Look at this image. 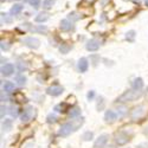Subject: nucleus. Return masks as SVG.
<instances>
[{
  "instance_id": "f257e3e1",
  "label": "nucleus",
  "mask_w": 148,
  "mask_h": 148,
  "mask_svg": "<svg viewBox=\"0 0 148 148\" xmlns=\"http://www.w3.org/2000/svg\"><path fill=\"white\" fill-rule=\"evenodd\" d=\"M141 96H142V92L140 90H135V89L128 90L117 98V102H133V101H136Z\"/></svg>"
},
{
  "instance_id": "f03ea898",
  "label": "nucleus",
  "mask_w": 148,
  "mask_h": 148,
  "mask_svg": "<svg viewBox=\"0 0 148 148\" xmlns=\"http://www.w3.org/2000/svg\"><path fill=\"white\" fill-rule=\"evenodd\" d=\"M21 43L23 44H25L26 46L31 47V49H37V47H39V39H37V38H33V37H26V38H23L21 39Z\"/></svg>"
},
{
  "instance_id": "7ed1b4c3",
  "label": "nucleus",
  "mask_w": 148,
  "mask_h": 148,
  "mask_svg": "<svg viewBox=\"0 0 148 148\" xmlns=\"http://www.w3.org/2000/svg\"><path fill=\"white\" fill-rule=\"evenodd\" d=\"M73 130H75V128H73L71 123H64V125H62V127L59 128V135L60 136H68Z\"/></svg>"
},
{
  "instance_id": "20e7f679",
  "label": "nucleus",
  "mask_w": 148,
  "mask_h": 148,
  "mask_svg": "<svg viewBox=\"0 0 148 148\" xmlns=\"http://www.w3.org/2000/svg\"><path fill=\"white\" fill-rule=\"evenodd\" d=\"M128 141H129V138H128V135H127L126 133L120 132V133H116V134H115V142H116L119 146L126 145Z\"/></svg>"
},
{
  "instance_id": "39448f33",
  "label": "nucleus",
  "mask_w": 148,
  "mask_h": 148,
  "mask_svg": "<svg viewBox=\"0 0 148 148\" xmlns=\"http://www.w3.org/2000/svg\"><path fill=\"white\" fill-rule=\"evenodd\" d=\"M64 91V88L60 87V85H51L46 89V92L47 95H51V96H59L62 95Z\"/></svg>"
},
{
  "instance_id": "423d86ee",
  "label": "nucleus",
  "mask_w": 148,
  "mask_h": 148,
  "mask_svg": "<svg viewBox=\"0 0 148 148\" xmlns=\"http://www.w3.org/2000/svg\"><path fill=\"white\" fill-rule=\"evenodd\" d=\"M108 139H109V136L107 134H103V135H101V136H98L96 139V141L94 142V148H103L107 145Z\"/></svg>"
},
{
  "instance_id": "0eeeda50",
  "label": "nucleus",
  "mask_w": 148,
  "mask_h": 148,
  "mask_svg": "<svg viewBox=\"0 0 148 148\" xmlns=\"http://www.w3.org/2000/svg\"><path fill=\"white\" fill-rule=\"evenodd\" d=\"M146 108H145V106H139V107H136V108H134V110L132 112V119L133 120H138V119H140L143 114H145V110Z\"/></svg>"
},
{
  "instance_id": "6e6552de",
  "label": "nucleus",
  "mask_w": 148,
  "mask_h": 148,
  "mask_svg": "<svg viewBox=\"0 0 148 148\" xmlns=\"http://www.w3.org/2000/svg\"><path fill=\"white\" fill-rule=\"evenodd\" d=\"M13 72H14V66H13V64L7 63V64H5V65L1 66V75H3V76L8 77V76H11Z\"/></svg>"
},
{
  "instance_id": "1a4fd4ad",
  "label": "nucleus",
  "mask_w": 148,
  "mask_h": 148,
  "mask_svg": "<svg viewBox=\"0 0 148 148\" xmlns=\"http://www.w3.org/2000/svg\"><path fill=\"white\" fill-rule=\"evenodd\" d=\"M85 46H87V50L89 51H97L98 47H100V42L96 39H90Z\"/></svg>"
},
{
  "instance_id": "9d476101",
  "label": "nucleus",
  "mask_w": 148,
  "mask_h": 148,
  "mask_svg": "<svg viewBox=\"0 0 148 148\" xmlns=\"http://www.w3.org/2000/svg\"><path fill=\"white\" fill-rule=\"evenodd\" d=\"M116 119H117V115L113 112V110H107V112H106V114H104V120H106V122L113 123Z\"/></svg>"
},
{
  "instance_id": "9b49d317",
  "label": "nucleus",
  "mask_w": 148,
  "mask_h": 148,
  "mask_svg": "<svg viewBox=\"0 0 148 148\" xmlns=\"http://www.w3.org/2000/svg\"><path fill=\"white\" fill-rule=\"evenodd\" d=\"M89 68V63H88V59L87 58H81L78 60V69L81 72H85Z\"/></svg>"
},
{
  "instance_id": "f8f14e48",
  "label": "nucleus",
  "mask_w": 148,
  "mask_h": 148,
  "mask_svg": "<svg viewBox=\"0 0 148 148\" xmlns=\"http://www.w3.org/2000/svg\"><path fill=\"white\" fill-rule=\"evenodd\" d=\"M72 29H73L72 24H71L68 19H64V20L60 21V30H62V31L68 32V31H70V30H72Z\"/></svg>"
},
{
  "instance_id": "ddd939ff",
  "label": "nucleus",
  "mask_w": 148,
  "mask_h": 148,
  "mask_svg": "<svg viewBox=\"0 0 148 148\" xmlns=\"http://www.w3.org/2000/svg\"><path fill=\"white\" fill-rule=\"evenodd\" d=\"M3 89H4V91H5L6 94L12 92V91L14 90V83H13V82H10V81H6V82L4 83V85H3Z\"/></svg>"
},
{
  "instance_id": "4468645a",
  "label": "nucleus",
  "mask_w": 148,
  "mask_h": 148,
  "mask_svg": "<svg viewBox=\"0 0 148 148\" xmlns=\"http://www.w3.org/2000/svg\"><path fill=\"white\" fill-rule=\"evenodd\" d=\"M21 11H23V5H21V4H16V5H13V6L11 7L10 13L13 14V16H17V14L20 13Z\"/></svg>"
},
{
  "instance_id": "2eb2a0df",
  "label": "nucleus",
  "mask_w": 148,
  "mask_h": 148,
  "mask_svg": "<svg viewBox=\"0 0 148 148\" xmlns=\"http://www.w3.org/2000/svg\"><path fill=\"white\" fill-rule=\"evenodd\" d=\"M142 87H143V81H142V78L138 77V78H135V79L133 81V88H134L135 90H140Z\"/></svg>"
},
{
  "instance_id": "dca6fc26",
  "label": "nucleus",
  "mask_w": 148,
  "mask_h": 148,
  "mask_svg": "<svg viewBox=\"0 0 148 148\" xmlns=\"http://www.w3.org/2000/svg\"><path fill=\"white\" fill-rule=\"evenodd\" d=\"M31 110H32V108H29L21 114V121L23 122H27L31 120Z\"/></svg>"
},
{
  "instance_id": "f3484780",
  "label": "nucleus",
  "mask_w": 148,
  "mask_h": 148,
  "mask_svg": "<svg viewBox=\"0 0 148 148\" xmlns=\"http://www.w3.org/2000/svg\"><path fill=\"white\" fill-rule=\"evenodd\" d=\"M55 110L58 113H65L66 110H68V104L66 103H59L55 107Z\"/></svg>"
},
{
  "instance_id": "a211bd4d",
  "label": "nucleus",
  "mask_w": 148,
  "mask_h": 148,
  "mask_svg": "<svg viewBox=\"0 0 148 148\" xmlns=\"http://www.w3.org/2000/svg\"><path fill=\"white\" fill-rule=\"evenodd\" d=\"M47 19H49V14L47 13H43V12L36 17V21L37 23H43V21H46Z\"/></svg>"
},
{
  "instance_id": "6ab92c4d",
  "label": "nucleus",
  "mask_w": 148,
  "mask_h": 148,
  "mask_svg": "<svg viewBox=\"0 0 148 148\" xmlns=\"http://www.w3.org/2000/svg\"><path fill=\"white\" fill-rule=\"evenodd\" d=\"M69 115H70V117H77V116H79L81 115V109L77 108V107L72 108L69 112Z\"/></svg>"
},
{
  "instance_id": "aec40b11",
  "label": "nucleus",
  "mask_w": 148,
  "mask_h": 148,
  "mask_svg": "<svg viewBox=\"0 0 148 148\" xmlns=\"http://www.w3.org/2000/svg\"><path fill=\"white\" fill-rule=\"evenodd\" d=\"M56 3V0H45V1H43V8L45 10H50Z\"/></svg>"
},
{
  "instance_id": "412c9836",
  "label": "nucleus",
  "mask_w": 148,
  "mask_h": 148,
  "mask_svg": "<svg viewBox=\"0 0 148 148\" xmlns=\"http://www.w3.org/2000/svg\"><path fill=\"white\" fill-rule=\"evenodd\" d=\"M16 82L19 85H24V84L26 83V77L24 76V75H18V76H16Z\"/></svg>"
},
{
  "instance_id": "4be33fe9",
  "label": "nucleus",
  "mask_w": 148,
  "mask_h": 148,
  "mask_svg": "<svg viewBox=\"0 0 148 148\" xmlns=\"http://www.w3.org/2000/svg\"><path fill=\"white\" fill-rule=\"evenodd\" d=\"M92 136H94L92 132H85V133L82 135V139H83L84 141H89V140L92 139Z\"/></svg>"
},
{
  "instance_id": "5701e85b",
  "label": "nucleus",
  "mask_w": 148,
  "mask_h": 148,
  "mask_svg": "<svg viewBox=\"0 0 148 148\" xmlns=\"http://www.w3.org/2000/svg\"><path fill=\"white\" fill-rule=\"evenodd\" d=\"M3 128L4 130H10L12 128V121L11 120H5L3 123Z\"/></svg>"
},
{
  "instance_id": "b1692460",
  "label": "nucleus",
  "mask_w": 148,
  "mask_h": 148,
  "mask_svg": "<svg viewBox=\"0 0 148 148\" xmlns=\"http://www.w3.org/2000/svg\"><path fill=\"white\" fill-rule=\"evenodd\" d=\"M18 110H19V109H18L17 107L11 106V107H10V114H11L12 116H14V117H16V116H18V114H19Z\"/></svg>"
},
{
  "instance_id": "393cba45",
  "label": "nucleus",
  "mask_w": 148,
  "mask_h": 148,
  "mask_svg": "<svg viewBox=\"0 0 148 148\" xmlns=\"http://www.w3.org/2000/svg\"><path fill=\"white\" fill-rule=\"evenodd\" d=\"M135 38V31H128L126 33V39L129 40V42H133Z\"/></svg>"
},
{
  "instance_id": "a878e982",
  "label": "nucleus",
  "mask_w": 148,
  "mask_h": 148,
  "mask_svg": "<svg viewBox=\"0 0 148 148\" xmlns=\"http://www.w3.org/2000/svg\"><path fill=\"white\" fill-rule=\"evenodd\" d=\"M70 46L69 45H65V44H63V45H62L60 47H59V51L62 52V53H68L69 51H70Z\"/></svg>"
},
{
  "instance_id": "bb28decb",
  "label": "nucleus",
  "mask_w": 148,
  "mask_h": 148,
  "mask_svg": "<svg viewBox=\"0 0 148 148\" xmlns=\"http://www.w3.org/2000/svg\"><path fill=\"white\" fill-rule=\"evenodd\" d=\"M29 4L31 6H33L34 8H37V7H39V5H40V0H29Z\"/></svg>"
},
{
  "instance_id": "cd10ccee",
  "label": "nucleus",
  "mask_w": 148,
  "mask_h": 148,
  "mask_svg": "<svg viewBox=\"0 0 148 148\" xmlns=\"http://www.w3.org/2000/svg\"><path fill=\"white\" fill-rule=\"evenodd\" d=\"M57 121V116L55 114H50L47 116V123H55Z\"/></svg>"
},
{
  "instance_id": "c85d7f7f",
  "label": "nucleus",
  "mask_w": 148,
  "mask_h": 148,
  "mask_svg": "<svg viewBox=\"0 0 148 148\" xmlns=\"http://www.w3.org/2000/svg\"><path fill=\"white\" fill-rule=\"evenodd\" d=\"M0 46H1V50L3 51H7L8 49H10V44L7 43V42H4V40H1V44H0Z\"/></svg>"
},
{
  "instance_id": "c756f323",
  "label": "nucleus",
  "mask_w": 148,
  "mask_h": 148,
  "mask_svg": "<svg viewBox=\"0 0 148 148\" xmlns=\"http://www.w3.org/2000/svg\"><path fill=\"white\" fill-rule=\"evenodd\" d=\"M31 31H36V32H46L47 29L45 26H39V27H32Z\"/></svg>"
},
{
  "instance_id": "7c9ffc66",
  "label": "nucleus",
  "mask_w": 148,
  "mask_h": 148,
  "mask_svg": "<svg viewBox=\"0 0 148 148\" xmlns=\"http://www.w3.org/2000/svg\"><path fill=\"white\" fill-rule=\"evenodd\" d=\"M1 19H3V21L12 23V18H11L8 14H6V13H1Z\"/></svg>"
},
{
  "instance_id": "2f4dec72",
  "label": "nucleus",
  "mask_w": 148,
  "mask_h": 148,
  "mask_svg": "<svg viewBox=\"0 0 148 148\" xmlns=\"http://www.w3.org/2000/svg\"><path fill=\"white\" fill-rule=\"evenodd\" d=\"M18 68H19V70H20V71H23V70H26V69H27L26 64H24L23 62H19V63H18Z\"/></svg>"
},
{
  "instance_id": "473e14b6",
  "label": "nucleus",
  "mask_w": 148,
  "mask_h": 148,
  "mask_svg": "<svg viewBox=\"0 0 148 148\" xmlns=\"http://www.w3.org/2000/svg\"><path fill=\"white\" fill-rule=\"evenodd\" d=\"M69 18L72 19V20H78L79 19V17L77 16V13H75V12H73V13H70L69 14Z\"/></svg>"
},
{
  "instance_id": "72a5a7b5",
  "label": "nucleus",
  "mask_w": 148,
  "mask_h": 148,
  "mask_svg": "<svg viewBox=\"0 0 148 148\" xmlns=\"http://www.w3.org/2000/svg\"><path fill=\"white\" fill-rule=\"evenodd\" d=\"M117 110H120V116H123V115L126 114V110H127V109H126L125 107H121V108H119Z\"/></svg>"
},
{
  "instance_id": "f704fd0d",
  "label": "nucleus",
  "mask_w": 148,
  "mask_h": 148,
  "mask_svg": "<svg viewBox=\"0 0 148 148\" xmlns=\"http://www.w3.org/2000/svg\"><path fill=\"white\" fill-rule=\"evenodd\" d=\"M5 110H6V107L1 106V117H4V113H6V112H5Z\"/></svg>"
},
{
  "instance_id": "c9c22d12",
  "label": "nucleus",
  "mask_w": 148,
  "mask_h": 148,
  "mask_svg": "<svg viewBox=\"0 0 148 148\" xmlns=\"http://www.w3.org/2000/svg\"><path fill=\"white\" fill-rule=\"evenodd\" d=\"M92 97H94V91H90V92L88 94V98H89V100H91Z\"/></svg>"
},
{
  "instance_id": "e433bc0d",
  "label": "nucleus",
  "mask_w": 148,
  "mask_h": 148,
  "mask_svg": "<svg viewBox=\"0 0 148 148\" xmlns=\"http://www.w3.org/2000/svg\"><path fill=\"white\" fill-rule=\"evenodd\" d=\"M129 1H134V3H139L140 0H129Z\"/></svg>"
},
{
  "instance_id": "4c0bfd02",
  "label": "nucleus",
  "mask_w": 148,
  "mask_h": 148,
  "mask_svg": "<svg viewBox=\"0 0 148 148\" xmlns=\"http://www.w3.org/2000/svg\"><path fill=\"white\" fill-rule=\"evenodd\" d=\"M146 6H148V0H146Z\"/></svg>"
},
{
  "instance_id": "58836bf2",
  "label": "nucleus",
  "mask_w": 148,
  "mask_h": 148,
  "mask_svg": "<svg viewBox=\"0 0 148 148\" xmlns=\"http://www.w3.org/2000/svg\"><path fill=\"white\" fill-rule=\"evenodd\" d=\"M1 1H11V0H1Z\"/></svg>"
},
{
  "instance_id": "ea45409f",
  "label": "nucleus",
  "mask_w": 148,
  "mask_h": 148,
  "mask_svg": "<svg viewBox=\"0 0 148 148\" xmlns=\"http://www.w3.org/2000/svg\"><path fill=\"white\" fill-rule=\"evenodd\" d=\"M108 148H114V147H113V146H109V147H108Z\"/></svg>"
}]
</instances>
